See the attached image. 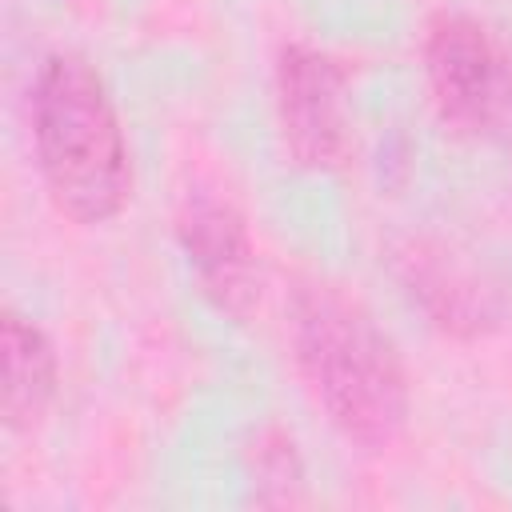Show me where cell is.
Listing matches in <instances>:
<instances>
[{
	"mask_svg": "<svg viewBox=\"0 0 512 512\" xmlns=\"http://www.w3.org/2000/svg\"><path fill=\"white\" fill-rule=\"evenodd\" d=\"M292 348L308 392L348 444L384 452L400 440L408 424V376L396 344L360 300L336 284H300L292 292Z\"/></svg>",
	"mask_w": 512,
	"mask_h": 512,
	"instance_id": "1",
	"label": "cell"
},
{
	"mask_svg": "<svg viewBox=\"0 0 512 512\" xmlns=\"http://www.w3.org/2000/svg\"><path fill=\"white\" fill-rule=\"evenodd\" d=\"M36 164L52 204L76 224H104L128 200V144L104 80L88 60L56 52L32 84Z\"/></svg>",
	"mask_w": 512,
	"mask_h": 512,
	"instance_id": "2",
	"label": "cell"
},
{
	"mask_svg": "<svg viewBox=\"0 0 512 512\" xmlns=\"http://www.w3.org/2000/svg\"><path fill=\"white\" fill-rule=\"evenodd\" d=\"M180 248L216 312L248 320L260 304V260L244 212L208 188H192L176 212Z\"/></svg>",
	"mask_w": 512,
	"mask_h": 512,
	"instance_id": "3",
	"label": "cell"
},
{
	"mask_svg": "<svg viewBox=\"0 0 512 512\" xmlns=\"http://www.w3.org/2000/svg\"><path fill=\"white\" fill-rule=\"evenodd\" d=\"M276 116L292 164L328 172L344 160V76L336 60L308 44H288L276 64Z\"/></svg>",
	"mask_w": 512,
	"mask_h": 512,
	"instance_id": "4",
	"label": "cell"
},
{
	"mask_svg": "<svg viewBox=\"0 0 512 512\" xmlns=\"http://www.w3.org/2000/svg\"><path fill=\"white\" fill-rule=\"evenodd\" d=\"M424 68L444 124L456 132H484L504 68V52L492 44L484 24L460 12H440L428 24Z\"/></svg>",
	"mask_w": 512,
	"mask_h": 512,
	"instance_id": "5",
	"label": "cell"
},
{
	"mask_svg": "<svg viewBox=\"0 0 512 512\" xmlns=\"http://www.w3.org/2000/svg\"><path fill=\"white\" fill-rule=\"evenodd\" d=\"M400 280L412 292V300L432 316V324H440L444 332L480 336L504 324L508 316L504 288L444 248L408 244L400 252Z\"/></svg>",
	"mask_w": 512,
	"mask_h": 512,
	"instance_id": "6",
	"label": "cell"
},
{
	"mask_svg": "<svg viewBox=\"0 0 512 512\" xmlns=\"http://www.w3.org/2000/svg\"><path fill=\"white\" fill-rule=\"evenodd\" d=\"M4 352V384H0V416L8 432H32L52 404L56 392V352L52 340L20 312H4L0 324Z\"/></svg>",
	"mask_w": 512,
	"mask_h": 512,
	"instance_id": "7",
	"label": "cell"
},
{
	"mask_svg": "<svg viewBox=\"0 0 512 512\" xmlns=\"http://www.w3.org/2000/svg\"><path fill=\"white\" fill-rule=\"evenodd\" d=\"M256 456H260V460H256V476H264V484H284V488L300 484L296 452H292V444H288L284 436H276V444H272V448H260Z\"/></svg>",
	"mask_w": 512,
	"mask_h": 512,
	"instance_id": "8",
	"label": "cell"
},
{
	"mask_svg": "<svg viewBox=\"0 0 512 512\" xmlns=\"http://www.w3.org/2000/svg\"><path fill=\"white\" fill-rule=\"evenodd\" d=\"M484 132L496 136L504 148H512V56H504L500 84H496V100H492V112H488Z\"/></svg>",
	"mask_w": 512,
	"mask_h": 512,
	"instance_id": "9",
	"label": "cell"
}]
</instances>
